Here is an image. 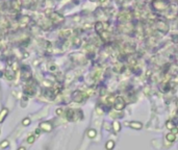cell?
<instances>
[{
    "instance_id": "cell-1",
    "label": "cell",
    "mask_w": 178,
    "mask_h": 150,
    "mask_svg": "<svg viewBox=\"0 0 178 150\" xmlns=\"http://www.w3.org/2000/svg\"><path fill=\"white\" fill-rule=\"evenodd\" d=\"M50 19H51L54 23H58V22H61V21H64V18H63L61 15H58L57 13H53L51 16H50Z\"/></svg>"
},
{
    "instance_id": "cell-2",
    "label": "cell",
    "mask_w": 178,
    "mask_h": 150,
    "mask_svg": "<svg viewBox=\"0 0 178 150\" xmlns=\"http://www.w3.org/2000/svg\"><path fill=\"white\" fill-rule=\"evenodd\" d=\"M21 0H11V6L12 8H14V10H20L21 7Z\"/></svg>"
}]
</instances>
